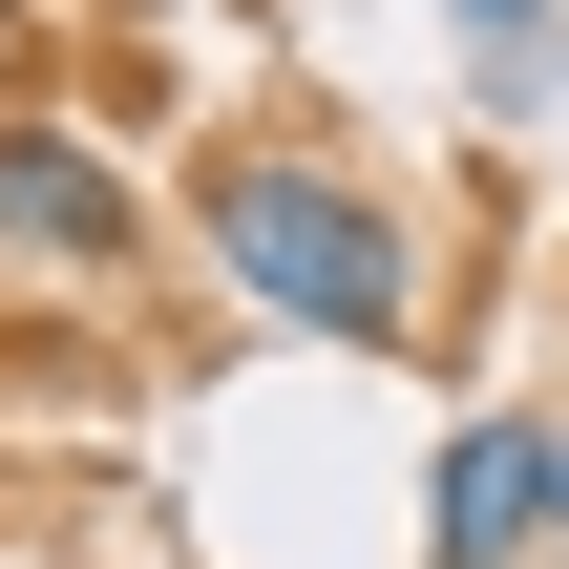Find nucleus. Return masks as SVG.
Returning <instances> with one entry per match:
<instances>
[{"label": "nucleus", "instance_id": "obj_1", "mask_svg": "<svg viewBox=\"0 0 569 569\" xmlns=\"http://www.w3.org/2000/svg\"><path fill=\"white\" fill-rule=\"evenodd\" d=\"M190 232H211V274H232L274 338H338V359H401V338H422L401 211H380L359 169H317V148H211V169H190Z\"/></svg>", "mask_w": 569, "mask_h": 569}, {"label": "nucleus", "instance_id": "obj_2", "mask_svg": "<svg viewBox=\"0 0 569 569\" xmlns=\"http://www.w3.org/2000/svg\"><path fill=\"white\" fill-rule=\"evenodd\" d=\"M528 528H569V465L528 401H486V422H443V486H422V569H507Z\"/></svg>", "mask_w": 569, "mask_h": 569}, {"label": "nucleus", "instance_id": "obj_3", "mask_svg": "<svg viewBox=\"0 0 569 569\" xmlns=\"http://www.w3.org/2000/svg\"><path fill=\"white\" fill-rule=\"evenodd\" d=\"M0 253L106 274V253H127V169H106L84 127H0Z\"/></svg>", "mask_w": 569, "mask_h": 569}, {"label": "nucleus", "instance_id": "obj_4", "mask_svg": "<svg viewBox=\"0 0 569 569\" xmlns=\"http://www.w3.org/2000/svg\"><path fill=\"white\" fill-rule=\"evenodd\" d=\"M465 21H528V42H549V0H465Z\"/></svg>", "mask_w": 569, "mask_h": 569}, {"label": "nucleus", "instance_id": "obj_5", "mask_svg": "<svg viewBox=\"0 0 569 569\" xmlns=\"http://www.w3.org/2000/svg\"><path fill=\"white\" fill-rule=\"evenodd\" d=\"M549 465H569V401H549Z\"/></svg>", "mask_w": 569, "mask_h": 569}]
</instances>
